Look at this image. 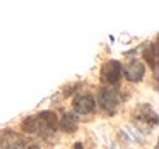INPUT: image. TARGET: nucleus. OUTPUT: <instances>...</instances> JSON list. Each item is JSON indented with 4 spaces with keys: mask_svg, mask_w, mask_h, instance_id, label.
Here are the masks:
<instances>
[{
    "mask_svg": "<svg viewBox=\"0 0 159 149\" xmlns=\"http://www.w3.org/2000/svg\"><path fill=\"white\" fill-rule=\"evenodd\" d=\"M58 127V118L53 111H41L38 115L28 117L22 122V130L28 134L41 135V137H48L50 134L57 130Z\"/></svg>",
    "mask_w": 159,
    "mask_h": 149,
    "instance_id": "nucleus-1",
    "label": "nucleus"
},
{
    "mask_svg": "<svg viewBox=\"0 0 159 149\" xmlns=\"http://www.w3.org/2000/svg\"><path fill=\"white\" fill-rule=\"evenodd\" d=\"M98 103H99L101 110L106 111V113H115L118 108V103H120V96L115 89L111 87H103L98 94Z\"/></svg>",
    "mask_w": 159,
    "mask_h": 149,
    "instance_id": "nucleus-2",
    "label": "nucleus"
},
{
    "mask_svg": "<svg viewBox=\"0 0 159 149\" xmlns=\"http://www.w3.org/2000/svg\"><path fill=\"white\" fill-rule=\"evenodd\" d=\"M0 149H26V141L14 130H4L0 134Z\"/></svg>",
    "mask_w": 159,
    "mask_h": 149,
    "instance_id": "nucleus-3",
    "label": "nucleus"
},
{
    "mask_svg": "<svg viewBox=\"0 0 159 149\" xmlns=\"http://www.w3.org/2000/svg\"><path fill=\"white\" fill-rule=\"evenodd\" d=\"M121 63L116 60H110L108 63H104L101 69V79L106 84H116L121 77Z\"/></svg>",
    "mask_w": 159,
    "mask_h": 149,
    "instance_id": "nucleus-4",
    "label": "nucleus"
},
{
    "mask_svg": "<svg viewBox=\"0 0 159 149\" xmlns=\"http://www.w3.org/2000/svg\"><path fill=\"white\" fill-rule=\"evenodd\" d=\"M74 110L77 115H91L96 110V100L91 94H79L74 100Z\"/></svg>",
    "mask_w": 159,
    "mask_h": 149,
    "instance_id": "nucleus-5",
    "label": "nucleus"
},
{
    "mask_svg": "<svg viewBox=\"0 0 159 149\" xmlns=\"http://www.w3.org/2000/svg\"><path fill=\"white\" fill-rule=\"evenodd\" d=\"M121 74H125V79L130 82H139L145 74V67L140 60H130L125 65V69H121Z\"/></svg>",
    "mask_w": 159,
    "mask_h": 149,
    "instance_id": "nucleus-6",
    "label": "nucleus"
},
{
    "mask_svg": "<svg viewBox=\"0 0 159 149\" xmlns=\"http://www.w3.org/2000/svg\"><path fill=\"white\" fill-rule=\"evenodd\" d=\"M135 120L144 122L145 125H156L157 123V115L154 113V110L149 105H140L135 111Z\"/></svg>",
    "mask_w": 159,
    "mask_h": 149,
    "instance_id": "nucleus-7",
    "label": "nucleus"
},
{
    "mask_svg": "<svg viewBox=\"0 0 159 149\" xmlns=\"http://www.w3.org/2000/svg\"><path fill=\"white\" fill-rule=\"evenodd\" d=\"M58 127L62 128L63 132H69V134H72V132H75L77 127H79V120H77V117H75L74 113H65L62 118H60Z\"/></svg>",
    "mask_w": 159,
    "mask_h": 149,
    "instance_id": "nucleus-8",
    "label": "nucleus"
},
{
    "mask_svg": "<svg viewBox=\"0 0 159 149\" xmlns=\"http://www.w3.org/2000/svg\"><path fill=\"white\" fill-rule=\"evenodd\" d=\"M144 57H145V60H147L152 67L157 65V48H156V43H152V45H149L147 48H145Z\"/></svg>",
    "mask_w": 159,
    "mask_h": 149,
    "instance_id": "nucleus-9",
    "label": "nucleus"
},
{
    "mask_svg": "<svg viewBox=\"0 0 159 149\" xmlns=\"http://www.w3.org/2000/svg\"><path fill=\"white\" fill-rule=\"evenodd\" d=\"M26 149H41L39 146H36V144H33V146H29V147H26Z\"/></svg>",
    "mask_w": 159,
    "mask_h": 149,
    "instance_id": "nucleus-10",
    "label": "nucleus"
}]
</instances>
